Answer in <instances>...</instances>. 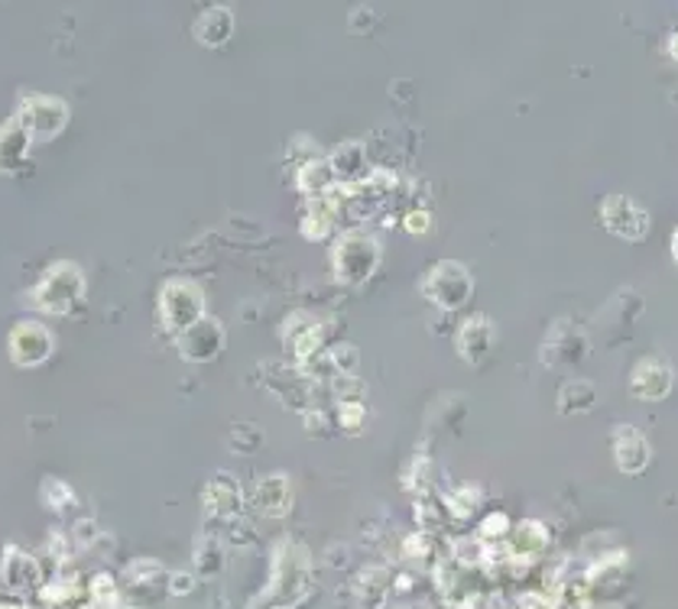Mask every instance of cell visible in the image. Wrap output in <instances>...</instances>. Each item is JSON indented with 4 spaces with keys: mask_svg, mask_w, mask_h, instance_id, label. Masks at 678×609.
Masks as SVG:
<instances>
[{
    "mask_svg": "<svg viewBox=\"0 0 678 609\" xmlns=\"http://www.w3.org/2000/svg\"><path fill=\"white\" fill-rule=\"evenodd\" d=\"M312 594V558L299 541H280L273 551V574L264 594L254 600V609H295Z\"/></svg>",
    "mask_w": 678,
    "mask_h": 609,
    "instance_id": "6da1fadb",
    "label": "cell"
},
{
    "mask_svg": "<svg viewBox=\"0 0 678 609\" xmlns=\"http://www.w3.org/2000/svg\"><path fill=\"white\" fill-rule=\"evenodd\" d=\"M85 292H89V285H85L82 266L62 260L52 262V266L43 272V279L36 282V289L30 292V302H33V308L43 312V315L66 318V315H72V312L85 302Z\"/></svg>",
    "mask_w": 678,
    "mask_h": 609,
    "instance_id": "7a4b0ae2",
    "label": "cell"
},
{
    "mask_svg": "<svg viewBox=\"0 0 678 609\" xmlns=\"http://www.w3.org/2000/svg\"><path fill=\"white\" fill-rule=\"evenodd\" d=\"M381 257H384V250H381L377 237H371L364 231H348L331 247L335 279L344 282V285H364L377 272Z\"/></svg>",
    "mask_w": 678,
    "mask_h": 609,
    "instance_id": "3957f363",
    "label": "cell"
},
{
    "mask_svg": "<svg viewBox=\"0 0 678 609\" xmlns=\"http://www.w3.org/2000/svg\"><path fill=\"white\" fill-rule=\"evenodd\" d=\"M422 295L442 308V312H458L471 302L475 295V279L468 272V266L458 260H442L435 262L425 279H422Z\"/></svg>",
    "mask_w": 678,
    "mask_h": 609,
    "instance_id": "277c9868",
    "label": "cell"
},
{
    "mask_svg": "<svg viewBox=\"0 0 678 609\" xmlns=\"http://www.w3.org/2000/svg\"><path fill=\"white\" fill-rule=\"evenodd\" d=\"M204 318V292L189 279H170L160 289V325L173 335H183Z\"/></svg>",
    "mask_w": 678,
    "mask_h": 609,
    "instance_id": "5b68a950",
    "label": "cell"
},
{
    "mask_svg": "<svg viewBox=\"0 0 678 609\" xmlns=\"http://www.w3.org/2000/svg\"><path fill=\"white\" fill-rule=\"evenodd\" d=\"M16 120L23 124V130L30 133L33 143H49L66 130L69 104L62 97H52V94H26L20 101Z\"/></svg>",
    "mask_w": 678,
    "mask_h": 609,
    "instance_id": "8992f818",
    "label": "cell"
},
{
    "mask_svg": "<svg viewBox=\"0 0 678 609\" xmlns=\"http://www.w3.org/2000/svg\"><path fill=\"white\" fill-rule=\"evenodd\" d=\"M600 227L627 244H640L650 234V214L630 198V195H610L600 201Z\"/></svg>",
    "mask_w": 678,
    "mask_h": 609,
    "instance_id": "52a82bcc",
    "label": "cell"
},
{
    "mask_svg": "<svg viewBox=\"0 0 678 609\" xmlns=\"http://www.w3.org/2000/svg\"><path fill=\"white\" fill-rule=\"evenodd\" d=\"M7 350H10V360L20 370H36V366H43L52 356L56 338L39 321H16L10 338H7Z\"/></svg>",
    "mask_w": 678,
    "mask_h": 609,
    "instance_id": "ba28073f",
    "label": "cell"
},
{
    "mask_svg": "<svg viewBox=\"0 0 678 609\" xmlns=\"http://www.w3.org/2000/svg\"><path fill=\"white\" fill-rule=\"evenodd\" d=\"M676 386V370L663 356H643L630 373V396L640 402H663Z\"/></svg>",
    "mask_w": 678,
    "mask_h": 609,
    "instance_id": "9c48e42d",
    "label": "cell"
},
{
    "mask_svg": "<svg viewBox=\"0 0 678 609\" xmlns=\"http://www.w3.org/2000/svg\"><path fill=\"white\" fill-rule=\"evenodd\" d=\"M610 450H613V464L623 477H640L650 470L653 464V444L646 435L633 425H617L610 435Z\"/></svg>",
    "mask_w": 678,
    "mask_h": 609,
    "instance_id": "30bf717a",
    "label": "cell"
},
{
    "mask_svg": "<svg viewBox=\"0 0 678 609\" xmlns=\"http://www.w3.org/2000/svg\"><path fill=\"white\" fill-rule=\"evenodd\" d=\"M176 348H179V356L189 363H211L224 350V328L218 318L204 315L201 321H195L192 328L176 335Z\"/></svg>",
    "mask_w": 678,
    "mask_h": 609,
    "instance_id": "8fae6325",
    "label": "cell"
},
{
    "mask_svg": "<svg viewBox=\"0 0 678 609\" xmlns=\"http://www.w3.org/2000/svg\"><path fill=\"white\" fill-rule=\"evenodd\" d=\"M201 506L208 519L231 523L244 513V490L231 473H214L201 490Z\"/></svg>",
    "mask_w": 678,
    "mask_h": 609,
    "instance_id": "7c38bea8",
    "label": "cell"
},
{
    "mask_svg": "<svg viewBox=\"0 0 678 609\" xmlns=\"http://www.w3.org/2000/svg\"><path fill=\"white\" fill-rule=\"evenodd\" d=\"M587 356V338L572 321H556L546 344H542V363L546 366H562V363H578Z\"/></svg>",
    "mask_w": 678,
    "mask_h": 609,
    "instance_id": "4fadbf2b",
    "label": "cell"
},
{
    "mask_svg": "<svg viewBox=\"0 0 678 609\" xmlns=\"http://www.w3.org/2000/svg\"><path fill=\"white\" fill-rule=\"evenodd\" d=\"M254 510L267 519H287L292 513V483L287 473H270L254 487Z\"/></svg>",
    "mask_w": 678,
    "mask_h": 609,
    "instance_id": "5bb4252c",
    "label": "cell"
},
{
    "mask_svg": "<svg viewBox=\"0 0 678 609\" xmlns=\"http://www.w3.org/2000/svg\"><path fill=\"white\" fill-rule=\"evenodd\" d=\"M493 341H496V331H493V321L487 315H471L461 328H458V353L461 360H468L471 366H481L490 350H493Z\"/></svg>",
    "mask_w": 678,
    "mask_h": 609,
    "instance_id": "9a60e30c",
    "label": "cell"
},
{
    "mask_svg": "<svg viewBox=\"0 0 678 609\" xmlns=\"http://www.w3.org/2000/svg\"><path fill=\"white\" fill-rule=\"evenodd\" d=\"M30 150H33L30 133L23 130V124H20L16 117H10V120L0 127V173H23L26 163H30Z\"/></svg>",
    "mask_w": 678,
    "mask_h": 609,
    "instance_id": "2e32d148",
    "label": "cell"
},
{
    "mask_svg": "<svg viewBox=\"0 0 678 609\" xmlns=\"http://www.w3.org/2000/svg\"><path fill=\"white\" fill-rule=\"evenodd\" d=\"M546 548H549V531H546L542 523H529V519H526V523L513 525L510 535H506V551H510L513 561L533 564Z\"/></svg>",
    "mask_w": 678,
    "mask_h": 609,
    "instance_id": "e0dca14e",
    "label": "cell"
},
{
    "mask_svg": "<svg viewBox=\"0 0 678 609\" xmlns=\"http://www.w3.org/2000/svg\"><path fill=\"white\" fill-rule=\"evenodd\" d=\"M192 36L201 46H208V49L224 46V43L234 36V13H231V7H208V10L195 20Z\"/></svg>",
    "mask_w": 678,
    "mask_h": 609,
    "instance_id": "ac0fdd59",
    "label": "cell"
},
{
    "mask_svg": "<svg viewBox=\"0 0 678 609\" xmlns=\"http://www.w3.org/2000/svg\"><path fill=\"white\" fill-rule=\"evenodd\" d=\"M283 341H287L290 353H295L305 363L315 353H322V328L312 318H305V315H292L290 321H287Z\"/></svg>",
    "mask_w": 678,
    "mask_h": 609,
    "instance_id": "d6986e66",
    "label": "cell"
},
{
    "mask_svg": "<svg viewBox=\"0 0 678 609\" xmlns=\"http://www.w3.org/2000/svg\"><path fill=\"white\" fill-rule=\"evenodd\" d=\"M328 166H331V175L344 185H354L367 175V150L358 143V140H348L341 143L331 156H328Z\"/></svg>",
    "mask_w": 678,
    "mask_h": 609,
    "instance_id": "ffe728a7",
    "label": "cell"
},
{
    "mask_svg": "<svg viewBox=\"0 0 678 609\" xmlns=\"http://www.w3.org/2000/svg\"><path fill=\"white\" fill-rule=\"evenodd\" d=\"M597 406V389L591 379H569L562 389H559V415L572 419V415H587L591 409Z\"/></svg>",
    "mask_w": 678,
    "mask_h": 609,
    "instance_id": "44dd1931",
    "label": "cell"
},
{
    "mask_svg": "<svg viewBox=\"0 0 678 609\" xmlns=\"http://www.w3.org/2000/svg\"><path fill=\"white\" fill-rule=\"evenodd\" d=\"M335 218H338V208L335 201L325 195V198H312L305 214H302V234L308 241H325L335 227Z\"/></svg>",
    "mask_w": 678,
    "mask_h": 609,
    "instance_id": "7402d4cb",
    "label": "cell"
},
{
    "mask_svg": "<svg viewBox=\"0 0 678 609\" xmlns=\"http://www.w3.org/2000/svg\"><path fill=\"white\" fill-rule=\"evenodd\" d=\"M389 594V574L384 567H367L354 581V600L361 609H381Z\"/></svg>",
    "mask_w": 678,
    "mask_h": 609,
    "instance_id": "603a6c76",
    "label": "cell"
},
{
    "mask_svg": "<svg viewBox=\"0 0 678 609\" xmlns=\"http://www.w3.org/2000/svg\"><path fill=\"white\" fill-rule=\"evenodd\" d=\"M299 188L308 195V198H325L328 191H331V181H335V175H331V166H328V160H308V163H302L299 166Z\"/></svg>",
    "mask_w": 678,
    "mask_h": 609,
    "instance_id": "cb8c5ba5",
    "label": "cell"
},
{
    "mask_svg": "<svg viewBox=\"0 0 678 609\" xmlns=\"http://www.w3.org/2000/svg\"><path fill=\"white\" fill-rule=\"evenodd\" d=\"M195 567L201 577H214L224 571V548L214 535H201L195 544Z\"/></svg>",
    "mask_w": 678,
    "mask_h": 609,
    "instance_id": "d4e9b609",
    "label": "cell"
},
{
    "mask_svg": "<svg viewBox=\"0 0 678 609\" xmlns=\"http://www.w3.org/2000/svg\"><path fill=\"white\" fill-rule=\"evenodd\" d=\"M124 581H127L130 590H153L160 581H170V577H166L163 564H156V561H150V558H140V561H133V564L127 567Z\"/></svg>",
    "mask_w": 678,
    "mask_h": 609,
    "instance_id": "484cf974",
    "label": "cell"
},
{
    "mask_svg": "<svg viewBox=\"0 0 678 609\" xmlns=\"http://www.w3.org/2000/svg\"><path fill=\"white\" fill-rule=\"evenodd\" d=\"M3 574H7V584L10 587H36L39 584V564L30 558V554H10L7 558V567H3Z\"/></svg>",
    "mask_w": 678,
    "mask_h": 609,
    "instance_id": "4316f807",
    "label": "cell"
},
{
    "mask_svg": "<svg viewBox=\"0 0 678 609\" xmlns=\"http://www.w3.org/2000/svg\"><path fill=\"white\" fill-rule=\"evenodd\" d=\"M478 506H481V490H478V487H458V490L448 493V500H445L448 516H458V519L475 516Z\"/></svg>",
    "mask_w": 678,
    "mask_h": 609,
    "instance_id": "83f0119b",
    "label": "cell"
},
{
    "mask_svg": "<svg viewBox=\"0 0 678 609\" xmlns=\"http://www.w3.org/2000/svg\"><path fill=\"white\" fill-rule=\"evenodd\" d=\"M43 500H46V506L56 510V513L75 506V493H72L62 480H46V483H43Z\"/></svg>",
    "mask_w": 678,
    "mask_h": 609,
    "instance_id": "f1b7e54d",
    "label": "cell"
},
{
    "mask_svg": "<svg viewBox=\"0 0 678 609\" xmlns=\"http://www.w3.org/2000/svg\"><path fill=\"white\" fill-rule=\"evenodd\" d=\"M325 353H328V360H331V366H335V376H351V373L358 370V348L338 344V348L325 350Z\"/></svg>",
    "mask_w": 678,
    "mask_h": 609,
    "instance_id": "f546056e",
    "label": "cell"
},
{
    "mask_svg": "<svg viewBox=\"0 0 678 609\" xmlns=\"http://www.w3.org/2000/svg\"><path fill=\"white\" fill-rule=\"evenodd\" d=\"M364 419H367V412H364V406H361V402H341L338 422H341V429H344V432L358 435V432L364 429Z\"/></svg>",
    "mask_w": 678,
    "mask_h": 609,
    "instance_id": "4dcf8cb0",
    "label": "cell"
},
{
    "mask_svg": "<svg viewBox=\"0 0 678 609\" xmlns=\"http://www.w3.org/2000/svg\"><path fill=\"white\" fill-rule=\"evenodd\" d=\"M510 519L503 513H490L484 523H481V541H503L510 535Z\"/></svg>",
    "mask_w": 678,
    "mask_h": 609,
    "instance_id": "1f68e13d",
    "label": "cell"
},
{
    "mask_svg": "<svg viewBox=\"0 0 678 609\" xmlns=\"http://www.w3.org/2000/svg\"><path fill=\"white\" fill-rule=\"evenodd\" d=\"M192 590H195L192 574H170V594H176V597H189Z\"/></svg>",
    "mask_w": 678,
    "mask_h": 609,
    "instance_id": "d6a6232c",
    "label": "cell"
},
{
    "mask_svg": "<svg viewBox=\"0 0 678 609\" xmlns=\"http://www.w3.org/2000/svg\"><path fill=\"white\" fill-rule=\"evenodd\" d=\"M406 231H412V234L429 231V214H425V211H412V214H406Z\"/></svg>",
    "mask_w": 678,
    "mask_h": 609,
    "instance_id": "836d02e7",
    "label": "cell"
},
{
    "mask_svg": "<svg viewBox=\"0 0 678 609\" xmlns=\"http://www.w3.org/2000/svg\"><path fill=\"white\" fill-rule=\"evenodd\" d=\"M669 56L678 62V33H673V39H669Z\"/></svg>",
    "mask_w": 678,
    "mask_h": 609,
    "instance_id": "e575fe53",
    "label": "cell"
},
{
    "mask_svg": "<svg viewBox=\"0 0 678 609\" xmlns=\"http://www.w3.org/2000/svg\"><path fill=\"white\" fill-rule=\"evenodd\" d=\"M673 260H676V266H678V231L673 234Z\"/></svg>",
    "mask_w": 678,
    "mask_h": 609,
    "instance_id": "d590c367",
    "label": "cell"
}]
</instances>
